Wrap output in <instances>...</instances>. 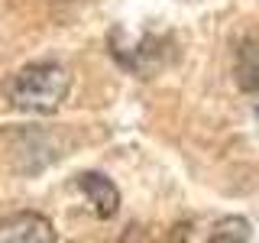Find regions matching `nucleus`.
Returning <instances> with one entry per match:
<instances>
[{"label":"nucleus","instance_id":"obj_1","mask_svg":"<svg viewBox=\"0 0 259 243\" xmlns=\"http://www.w3.org/2000/svg\"><path fill=\"white\" fill-rule=\"evenodd\" d=\"M71 75L55 62H29L7 78V101L23 113H55L68 97Z\"/></svg>","mask_w":259,"mask_h":243},{"label":"nucleus","instance_id":"obj_2","mask_svg":"<svg viewBox=\"0 0 259 243\" xmlns=\"http://www.w3.org/2000/svg\"><path fill=\"white\" fill-rule=\"evenodd\" d=\"M59 233L49 217L36 211H16L0 217V243H55Z\"/></svg>","mask_w":259,"mask_h":243},{"label":"nucleus","instance_id":"obj_3","mask_svg":"<svg viewBox=\"0 0 259 243\" xmlns=\"http://www.w3.org/2000/svg\"><path fill=\"white\" fill-rule=\"evenodd\" d=\"M75 185L81 188L88 208L94 211V217L110 221V217L120 211V191H117V185H113L107 175H101V172H81L75 178Z\"/></svg>","mask_w":259,"mask_h":243},{"label":"nucleus","instance_id":"obj_4","mask_svg":"<svg viewBox=\"0 0 259 243\" xmlns=\"http://www.w3.org/2000/svg\"><path fill=\"white\" fill-rule=\"evenodd\" d=\"M237 81L243 91L259 94V36L243 39L237 49Z\"/></svg>","mask_w":259,"mask_h":243},{"label":"nucleus","instance_id":"obj_5","mask_svg":"<svg viewBox=\"0 0 259 243\" xmlns=\"http://www.w3.org/2000/svg\"><path fill=\"white\" fill-rule=\"evenodd\" d=\"M207 240L210 243H243V240H249V224L243 217H221L207 230Z\"/></svg>","mask_w":259,"mask_h":243},{"label":"nucleus","instance_id":"obj_6","mask_svg":"<svg viewBox=\"0 0 259 243\" xmlns=\"http://www.w3.org/2000/svg\"><path fill=\"white\" fill-rule=\"evenodd\" d=\"M256 113H259V107H256Z\"/></svg>","mask_w":259,"mask_h":243}]
</instances>
